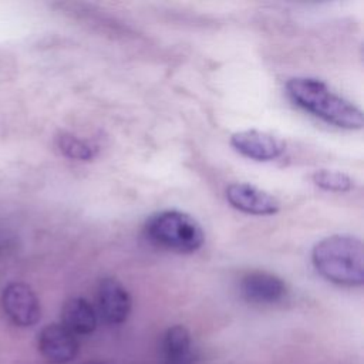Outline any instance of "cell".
Wrapping results in <instances>:
<instances>
[{"instance_id":"1","label":"cell","mask_w":364,"mask_h":364,"mask_svg":"<svg viewBox=\"0 0 364 364\" xmlns=\"http://www.w3.org/2000/svg\"><path fill=\"white\" fill-rule=\"evenodd\" d=\"M286 94L301 109L343 129L363 128V111L331 91L326 82L310 77H294L286 84Z\"/></svg>"},{"instance_id":"2","label":"cell","mask_w":364,"mask_h":364,"mask_svg":"<svg viewBox=\"0 0 364 364\" xmlns=\"http://www.w3.org/2000/svg\"><path fill=\"white\" fill-rule=\"evenodd\" d=\"M314 269L338 286H361L364 282V247L358 237L333 235L317 242L311 250Z\"/></svg>"},{"instance_id":"3","label":"cell","mask_w":364,"mask_h":364,"mask_svg":"<svg viewBox=\"0 0 364 364\" xmlns=\"http://www.w3.org/2000/svg\"><path fill=\"white\" fill-rule=\"evenodd\" d=\"M144 232L154 245L178 253L196 252L205 242V233L199 222L175 209L151 215L145 222Z\"/></svg>"},{"instance_id":"4","label":"cell","mask_w":364,"mask_h":364,"mask_svg":"<svg viewBox=\"0 0 364 364\" xmlns=\"http://www.w3.org/2000/svg\"><path fill=\"white\" fill-rule=\"evenodd\" d=\"M1 306L10 321L18 327H31L41 317L37 294L26 283H10L3 289Z\"/></svg>"},{"instance_id":"5","label":"cell","mask_w":364,"mask_h":364,"mask_svg":"<svg viewBox=\"0 0 364 364\" xmlns=\"http://www.w3.org/2000/svg\"><path fill=\"white\" fill-rule=\"evenodd\" d=\"M98 310L102 320L111 326L122 324L132 307L129 291L115 277H104L100 280L97 287Z\"/></svg>"},{"instance_id":"6","label":"cell","mask_w":364,"mask_h":364,"mask_svg":"<svg viewBox=\"0 0 364 364\" xmlns=\"http://www.w3.org/2000/svg\"><path fill=\"white\" fill-rule=\"evenodd\" d=\"M230 145L240 155L259 162L273 161L279 158L286 149L283 139L259 129H245L235 132L230 138Z\"/></svg>"},{"instance_id":"7","label":"cell","mask_w":364,"mask_h":364,"mask_svg":"<svg viewBox=\"0 0 364 364\" xmlns=\"http://www.w3.org/2000/svg\"><path fill=\"white\" fill-rule=\"evenodd\" d=\"M242 297L253 304H274L287 296V284L269 272H249L239 283Z\"/></svg>"},{"instance_id":"8","label":"cell","mask_w":364,"mask_h":364,"mask_svg":"<svg viewBox=\"0 0 364 364\" xmlns=\"http://www.w3.org/2000/svg\"><path fill=\"white\" fill-rule=\"evenodd\" d=\"M226 200L232 208L249 215H274L279 212V200L266 191L246 182H235L226 188Z\"/></svg>"},{"instance_id":"9","label":"cell","mask_w":364,"mask_h":364,"mask_svg":"<svg viewBox=\"0 0 364 364\" xmlns=\"http://www.w3.org/2000/svg\"><path fill=\"white\" fill-rule=\"evenodd\" d=\"M38 350L41 355L51 364H65L78 354L77 337L63 324H48L38 334Z\"/></svg>"},{"instance_id":"10","label":"cell","mask_w":364,"mask_h":364,"mask_svg":"<svg viewBox=\"0 0 364 364\" xmlns=\"http://www.w3.org/2000/svg\"><path fill=\"white\" fill-rule=\"evenodd\" d=\"M61 324L75 337L87 336L97 328V313L88 300L71 297L61 309Z\"/></svg>"},{"instance_id":"11","label":"cell","mask_w":364,"mask_h":364,"mask_svg":"<svg viewBox=\"0 0 364 364\" xmlns=\"http://www.w3.org/2000/svg\"><path fill=\"white\" fill-rule=\"evenodd\" d=\"M162 354L165 364H192V338L185 326L176 324L165 331Z\"/></svg>"},{"instance_id":"12","label":"cell","mask_w":364,"mask_h":364,"mask_svg":"<svg viewBox=\"0 0 364 364\" xmlns=\"http://www.w3.org/2000/svg\"><path fill=\"white\" fill-rule=\"evenodd\" d=\"M55 142H57V148L60 149V152L70 159L91 161L97 155L95 146H92L87 141H84L73 134H68V132L60 134L57 136Z\"/></svg>"},{"instance_id":"13","label":"cell","mask_w":364,"mask_h":364,"mask_svg":"<svg viewBox=\"0 0 364 364\" xmlns=\"http://www.w3.org/2000/svg\"><path fill=\"white\" fill-rule=\"evenodd\" d=\"M313 182L330 192H347L354 186V181L350 175L334 169H318L313 173Z\"/></svg>"},{"instance_id":"14","label":"cell","mask_w":364,"mask_h":364,"mask_svg":"<svg viewBox=\"0 0 364 364\" xmlns=\"http://www.w3.org/2000/svg\"><path fill=\"white\" fill-rule=\"evenodd\" d=\"M84 364H111V363H107V361H101V360H90Z\"/></svg>"}]
</instances>
